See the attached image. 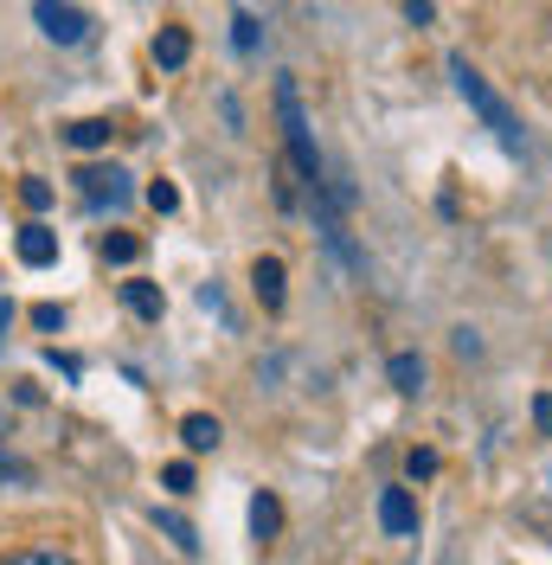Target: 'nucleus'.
Masks as SVG:
<instances>
[{
  "label": "nucleus",
  "mask_w": 552,
  "mask_h": 565,
  "mask_svg": "<svg viewBox=\"0 0 552 565\" xmlns=\"http://www.w3.org/2000/svg\"><path fill=\"white\" fill-rule=\"evenodd\" d=\"M449 77H456V90H463V104H469L476 116H482V129H488V136L501 141L508 154H527V136H520V116L508 109V97H501V90L488 84L482 71L469 65V58H449Z\"/></svg>",
  "instance_id": "obj_1"
},
{
  "label": "nucleus",
  "mask_w": 552,
  "mask_h": 565,
  "mask_svg": "<svg viewBox=\"0 0 552 565\" xmlns=\"http://www.w3.org/2000/svg\"><path fill=\"white\" fill-rule=\"evenodd\" d=\"M276 116H283V141H289V168L302 174L309 193H321V154H315V136H309V116H302L296 77H276Z\"/></svg>",
  "instance_id": "obj_2"
},
{
  "label": "nucleus",
  "mask_w": 552,
  "mask_h": 565,
  "mask_svg": "<svg viewBox=\"0 0 552 565\" xmlns=\"http://www.w3.org/2000/svg\"><path fill=\"white\" fill-rule=\"evenodd\" d=\"M33 26L52 45H84L91 39V13L77 7V0H33Z\"/></svg>",
  "instance_id": "obj_3"
},
{
  "label": "nucleus",
  "mask_w": 552,
  "mask_h": 565,
  "mask_svg": "<svg viewBox=\"0 0 552 565\" xmlns=\"http://www.w3.org/2000/svg\"><path fill=\"white\" fill-rule=\"evenodd\" d=\"M77 193H84V206H97V212H123L129 206V200H136V186H129V174H123V168H104V161H97V168H77Z\"/></svg>",
  "instance_id": "obj_4"
},
{
  "label": "nucleus",
  "mask_w": 552,
  "mask_h": 565,
  "mask_svg": "<svg viewBox=\"0 0 552 565\" xmlns=\"http://www.w3.org/2000/svg\"><path fill=\"white\" fill-rule=\"evenodd\" d=\"M251 289H257V302H264V309H283V302H289V282H283V257H257V264H251Z\"/></svg>",
  "instance_id": "obj_5"
},
{
  "label": "nucleus",
  "mask_w": 552,
  "mask_h": 565,
  "mask_svg": "<svg viewBox=\"0 0 552 565\" xmlns=\"http://www.w3.org/2000/svg\"><path fill=\"white\" fill-rule=\"evenodd\" d=\"M380 527L385 533H417V501H412V489H385L380 494Z\"/></svg>",
  "instance_id": "obj_6"
},
{
  "label": "nucleus",
  "mask_w": 552,
  "mask_h": 565,
  "mask_svg": "<svg viewBox=\"0 0 552 565\" xmlns=\"http://www.w3.org/2000/svg\"><path fill=\"white\" fill-rule=\"evenodd\" d=\"M13 250H20V264H26V270H45V264H59V232L26 225V232L13 238Z\"/></svg>",
  "instance_id": "obj_7"
},
{
  "label": "nucleus",
  "mask_w": 552,
  "mask_h": 565,
  "mask_svg": "<svg viewBox=\"0 0 552 565\" xmlns=\"http://www.w3.org/2000/svg\"><path fill=\"white\" fill-rule=\"evenodd\" d=\"M123 309L136 321H161V309H168V296H161V282H141V277H129L123 282Z\"/></svg>",
  "instance_id": "obj_8"
},
{
  "label": "nucleus",
  "mask_w": 552,
  "mask_h": 565,
  "mask_svg": "<svg viewBox=\"0 0 552 565\" xmlns=\"http://www.w3.org/2000/svg\"><path fill=\"white\" fill-rule=\"evenodd\" d=\"M180 444H187L193 457H206V450H219V444H225V430H219V418L193 412V418H180Z\"/></svg>",
  "instance_id": "obj_9"
},
{
  "label": "nucleus",
  "mask_w": 552,
  "mask_h": 565,
  "mask_svg": "<svg viewBox=\"0 0 552 565\" xmlns=\"http://www.w3.org/2000/svg\"><path fill=\"white\" fill-rule=\"evenodd\" d=\"M109 136H116L109 116H77V122H65V141L71 148H84V154H91V148H109Z\"/></svg>",
  "instance_id": "obj_10"
},
{
  "label": "nucleus",
  "mask_w": 552,
  "mask_h": 565,
  "mask_svg": "<svg viewBox=\"0 0 552 565\" xmlns=\"http://www.w3.org/2000/svg\"><path fill=\"white\" fill-rule=\"evenodd\" d=\"M187 58H193V39L180 33V26H161V33H155V65H161V71H180Z\"/></svg>",
  "instance_id": "obj_11"
},
{
  "label": "nucleus",
  "mask_w": 552,
  "mask_h": 565,
  "mask_svg": "<svg viewBox=\"0 0 552 565\" xmlns=\"http://www.w3.org/2000/svg\"><path fill=\"white\" fill-rule=\"evenodd\" d=\"M251 533H257L264 546L283 533V508H276V494H257V501H251Z\"/></svg>",
  "instance_id": "obj_12"
},
{
  "label": "nucleus",
  "mask_w": 552,
  "mask_h": 565,
  "mask_svg": "<svg viewBox=\"0 0 552 565\" xmlns=\"http://www.w3.org/2000/svg\"><path fill=\"white\" fill-rule=\"evenodd\" d=\"M385 373H392V386L405 392V398L424 392V360H417V353H392V366H385Z\"/></svg>",
  "instance_id": "obj_13"
},
{
  "label": "nucleus",
  "mask_w": 552,
  "mask_h": 565,
  "mask_svg": "<svg viewBox=\"0 0 552 565\" xmlns=\"http://www.w3.org/2000/svg\"><path fill=\"white\" fill-rule=\"evenodd\" d=\"M0 565H84V559H71L59 546H20V553H7Z\"/></svg>",
  "instance_id": "obj_14"
},
{
  "label": "nucleus",
  "mask_w": 552,
  "mask_h": 565,
  "mask_svg": "<svg viewBox=\"0 0 552 565\" xmlns=\"http://www.w3.org/2000/svg\"><path fill=\"white\" fill-rule=\"evenodd\" d=\"M97 250H104V264H136V257H141V238H136V232H109Z\"/></svg>",
  "instance_id": "obj_15"
},
{
  "label": "nucleus",
  "mask_w": 552,
  "mask_h": 565,
  "mask_svg": "<svg viewBox=\"0 0 552 565\" xmlns=\"http://www.w3.org/2000/svg\"><path fill=\"white\" fill-rule=\"evenodd\" d=\"M155 527L168 533V540H173V546H180V553H200V533L187 527L180 514H161V508H155Z\"/></svg>",
  "instance_id": "obj_16"
},
{
  "label": "nucleus",
  "mask_w": 552,
  "mask_h": 565,
  "mask_svg": "<svg viewBox=\"0 0 552 565\" xmlns=\"http://www.w3.org/2000/svg\"><path fill=\"white\" fill-rule=\"evenodd\" d=\"M7 482H33V469H26V462L0 444V489H7Z\"/></svg>",
  "instance_id": "obj_17"
},
{
  "label": "nucleus",
  "mask_w": 552,
  "mask_h": 565,
  "mask_svg": "<svg viewBox=\"0 0 552 565\" xmlns=\"http://www.w3.org/2000/svg\"><path fill=\"white\" fill-rule=\"evenodd\" d=\"M232 45H238L244 58L257 52V20H251V13H238V20H232Z\"/></svg>",
  "instance_id": "obj_18"
},
{
  "label": "nucleus",
  "mask_w": 552,
  "mask_h": 565,
  "mask_svg": "<svg viewBox=\"0 0 552 565\" xmlns=\"http://www.w3.org/2000/svg\"><path fill=\"white\" fill-rule=\"evenodd\" d=\"M161 482H168L173 494H193V462H168V469H161Z\"/></svg>",
  "instance_id": "obj_19"
},
{
  "label": "nucleus",
  "mask_w": 552,
  "mask_h": 565,
  "mask_svg": "<svg viewBox=\"0 0 552 565\" xmlns=\"http://www.w3.org/2000/svg\"><path fill=\"white\" fill-rule=\"evenodd\" d=\"M148 206L173 212V206H180V186H173V180H155V186H148Z\"/></svg>",
  "instance_id": "obj_20"
},
{
  "label": "nucleus",
  "mask_w": 552,
  "mask_h": 565,
  "mask_svg": "<svg viewBox=\"0 0 552 565\" xmlns=\"http://www.w3.org/2000/svg\"><path fill=\"white\" fill-rule=\"evenodd\" d=\"M20 200H26L33 212H45L52 206V186H45V180H20Z\"/></svg>",
  "instance_id": "obj_21"
},
{
  "label": "nucleus",
  "mask_w": 552,
  "mask_h": 565,
  "mask_svg": "<svg viewBox=\"0 0 552 565\" xmlns=\"http://www.w3.org/2000/svg\"><path fill=\"white\" fill-rule=\"evenodd\" d=\"M405 20H412V26H431V20H437V7H431V0H405Z\"/></svg>",
  "instance_id": "obj_22"
},
{
  "label": "nucleus",
  "mask_w": 552,
  "mask_h": 565,
  "mask_svg": "<svg viewBox=\"0 0 552 565\" xmlns=\"http://www.w3.org/2000/svg\"><path fill=\"white\" fill-rule=\"evenodd\" d=\"M33 321H39V328H65V309H52V302H39V309H33Z\"/></svg>",
  "instance_id": "obj_23"
},
{
  "label": "nucleus",
  "mask_w": 552,
  "mask_h": 565,
  "mask_svg": "<svg viewBox=\"0 0 552 565\" xmlns=\"http://www.w3.org/2000/svg\"><path fill=\"white\" fill-rule=\"evenodd\" d=\"M412 476H437V450H412Z\"/></svg>",
  "instance_id": "obj_24"
},
{
  "label": "nucleus",
  "mask_w": 552,
  "mask_h": 565,
  "mask_svg": "<svg viewBox=\"0 0 552 565\" xmlns=\"http://www.w3.org/2000/svg\"><path fill=\"white\" fill-rule=\"evenodd\" d=\"M533 424H540V430H546V437H552V398H546V392L533 398Z\"/></svg>",
  "instance_id": "obj_25"
},
{
  "label": "nucleus",
  "mask_w": 552,
  "mask_h": 565,
  "mask_svg": "<svg viewBox=\"0 0 552 565\" xmlns=\"http://www.w3.org/2000/svg\"><path fill=\"white\" fill-rule=\"evenodd\" d=\"M7 328H13V302H0V334H7Z\"/></svg>",
  "instance_id": "obj_26"
}]
</instances>
